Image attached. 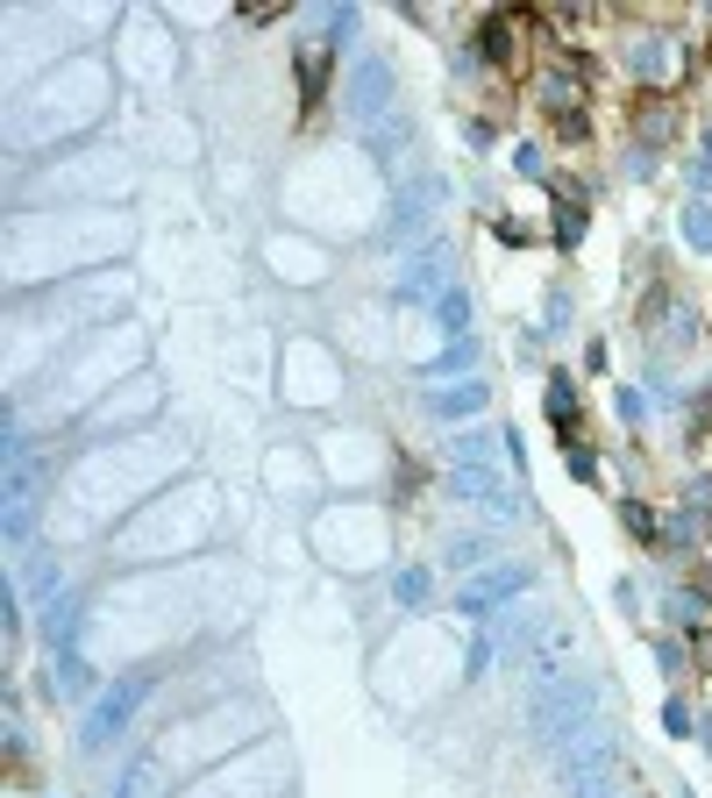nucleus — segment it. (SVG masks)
Returning a JSON list of instances; mask_svg holds the SVG:
<instances>
[{"label":"nucleus","instance_id":"f03ea898","mask_svg":"<svg viewBox=\"0 0 712 798\" xmlns=\"http://www.w3.org/2000/svg\"><path fill=\"white\" fill-rule=\"evenodd\" d=\"M549 29V14L541 8H499L478 22V57L492 72H527L535 65V36Z\"/></svg>","mask_w":712,"mask_h":798},{"label":"nucleus","instance_id":"5701e85b","mask_svg":"<svg viewBox=\"0 0 712 798\" xmlns=\"http://www.w3.org/2000/svg\"><path fill=\"white\" fill-rule=\"evenodd\" d=\"M691 656H699V670H712V635H691Z\"/></svg>","mask_w":712,"mask_h":798},{"label":"nucleus","instance_id":"aec40b11","mask_svg":"<svg viewBox=\"0 0 712 798\" xmlns=\"http://www.w3.org/2000/svg\"><path fill=\"white\" fill-rule=\"evenodd\" d=\"M463 364H471V342H449V350L435 357V371H463Z\"/></svg>","mask_w":712,"mask_h":798},{"label":"nucleus","instance_id":"f3484780","mask_svg":"<svg viewBox=\"0 0 712 798\" xmlns=\"http://www.w3.org/2000/svg\"><path fill=\"white\" fill-rule=\"evenodd\" d=\"M563 463H570V478H584V485H592L599 478V463H592V449L578 442V435H570V449H563Z\"/></svg>","mask_w":712,"mask_h":798},{"label":"nucleus","instance_id":"a211bd4d","mask_svg":"<svg viewBox=\"0 0 712 798\" xmlns=\"http://www.w3.org/2000/svg\"><path fill=\"white\" fill-rule=\"evenodd\" d=\"M399 599L420 606V599H428V570H399Z\"/></svg>","mask_w":712,"mask_h":798},{"label":"nucleus","instance_id":"2eb2a0df","mask_svg":"<svg viewBox=\"0 0 712 798\" xmlns=\"http://www.w3.org/2000/svg\"><path fill=\"white\" fill-rule=\"evenodd\" d=\"M385 94H392V79H385V65H371V72H363V79H357V108H363V114H371V108H377V100H385Z\"/></svg>","mask_w":712,"mask_h":798},{"label":"nucleus","instance_id":"9b49d317","mask_svg":"<svg viewBox=\"0 0 712 798\" xmlns=\"http://www.w3.org/2000/svg\"><path fill=\"white\" fill-rule=\"evenodd\" d=\"M549 236H556L563 250H578V243H584V207H578V200H563V207L549 215Z\"/></svg>","mask_w":712,"mask_h":798},{"label":"nucleus","instance_id":"ddd939ff","mask_svg":"<svg viewBox=\"0 0 712 798\" xmlns=\"http://www.w3.org/2000/svg\"><path fill=\"white\" fill-rule=\"evenodd\" d=\"M620 521H627V535H634V542H662V528H656V514H648L642 500H620Z\"/></svg>","mask_w":712,"mask_h":798},{"label":"nucleus","instance_id":"f8f14e48","mask_svg":"<svg viewBox=\"0 0 712 798\" xmlns=\"http://www.w3.org/2000/svg\"><path fill=\"white\" fill-rule=\"evenodd\" d=\"M135 699H143V685H121V691H114V699H108V713H94V742H100V734H114V728H121V713H129Z\"/></svg>","mask_w":712,"mask_h":798},{"label":"nucleus","instance_id":"dca6fc26","mask_svg":"<svg viewBox=\"0 0 712 798\" xmlns=\"http://www.w3.org/2000/svg\"><path fill=\"white\" fill-rule=\"evenodd\" d=\"M684 236H691V250H712V207H684Z\"/></svg>","mask_w":712,"mask_h":798},{"label":"nucleus","instance_id":"9d476101","mask_svg":"<svg viewBox=\"0 0 712 798\" xmlns=\"http://www.w3.org/2000/svg\"><path fill=\"white\" fill-rule=\"evenodd\" d=\"M513 592H527V570H484L463 592V606H492V599H513Z\"/></svg>","mask_w":712,"mask_h":798},{"label":"nucleus","instance_id":"4be33fe9","mask_svg":"<svg viewBox=\"0 0 712 798\" xmlns=\"http://www.w3.org/2000/svg\"><path fill=\"white\" fill-rule=\"evenodd\" d=\"M435 314H442L449 328H463V299H457V293H442V299H435Z\"/></svg>","mask_w":712,"mask_h":798},{"label":"nucleus","instance_id":"f257e3e1","mask_svg":"<svg viewBox=\"0 0 712 798\" xmlns=\"http://www.w3.org/2000/svg\"><path fill=\"white\" fill-rule=\"evenodd\" d=\"M584 100H592V57H578V51L556 57V65L535 79V108L563 129V143H584V135H592L584 129Z\"/></svg>","mask_w":712,"mask_h":798},{"label":"nucleus","instance_id":"423d86ee","mask_svg":"<svg viewBox=\"0 0 712 798\" xmlns=\"http://www.w3.org/2000/svg\"><path fill=\"white\" fill-rule=\"evenodd\" d=\"M670 621L684 627V635H712V592L705 584H677L670 592Z\"/></svg>","mask_w":712,"mask_h":798},{"label":"nucleus","instance_id":"7ed1b4c3","mask_svg":"<svg viewBox=\"0 0 712 798\" xmlns=\"http://www.w3.org/2000/svg\"><path fill=\"white\" fill-rule=\"evenodd\" d=\"M599 713V691L578 685V677H549V685H535V706H527V720H535L541 742H578L584 728H592Z\"/></svg>","mask_w":712,"mask_h":798},{"label":"nucleus","instance_id":"4468645a","mask_svg":"<svg viewBox=\"0 0 712 798\" xmlns=\"http://www.w3.org/2000/svg\"><path fill=\"white\" fill-rule=\"evenodd\" d=\"M478 406H484L478 385H457V393H442V400H435V414H442V420H463V414H478Z\"/></svg>","mask_w":712,"mask_h":798},{"label":"nucleus","instance_id":"6ab92c4d","mask_svg":"<svg viewBox=\"0 0 712 798\" xmlns=\"http://www.w3.org/2000/svg\"><path fill=\"white\" fill-rule=\"evenodd\" d=\"M499 243H506V250H521V243H535V236H527V221H513V215H499Z\"/></svg>","mask_w":712,"mask_h":798},{"label":"nucleus","instance_id":"6e6552de","mask_svg":"<svg viewBox=\"0 0 712 798\" xmlns=\"http://www.w3.org/2000/svg\"><path fill=\"white\" fill-rule=\"evenodd\" d=\"M321 94H328V57L321 51H299V114H321Z\"/></svg>","mask_w":712,"mask_h":798},{"label":"nucleus","instance_id":"0eeeda50","mask_svg":"<svg viewBox=\"0 0 712 798\" xmlns=\"http://www.w3.org/2000/svg\"><path fill=\"white\" fill-rule=\"evenodd\" d=\"M449 492H463V500H484L492 514H513V500L499 492V478H492V471H478V463H463V471H449Z\"/></svg>","mask_w":712,"mask_h":798},{"label":"nucleus","instance_id":"39448f33","mask_svg":"<svg viewBox=\"0 0 712 798\" xmlns=\"http://www.w3.org/2000/svg\"><path fill=\"white\" fill-rule=\"evenodd\" d=\"M634 114H642L648 143H677V129H684V108H677L670 94H642V108H634Z\"/></svg>","mask_w":712,"mask_h":798},{"label":"nucleus","instance_id":"1a4fd4ad","mask_svg":"<svg viewBox=\"0 0 712 798\" xmlns=\"http://www.w3.org/2000/svg\"><path fill=\"white\" fill-rule=\"evenodd\" d=\"M549 420H556V435H563V442L578 435V420H584V406H578V385H570L563 371L549 379Z\"/></svg>","mask_w":712,"mask_h":798},{"label":"nucleus","instance_id":"20e7f679","mask_svg":"<svg viewBox=\"0 0 712 798\" xmlns=\"http://www.w3.org/2000/svg\"><path fill=\"white\" fill-rule=\"evenodd\" d=\"M634 57H642L648 94H662V86H677V79H684V43H677V36H648Z\"/></svg>","mask_w":712,"mask_h":798},{"label":"nucleus","instance_id":"412c9836","mask_svg":"<svg viewBox=\"0 0 712 798\" xmlns=\"http://www.w3.org/2000/svg\"><path fill=\"white\" fill-rule=\"evenodd\" d=\"M662 728H670V734H684V728H691V713H684V699H670V706H662Z\"/></svg>","mask_w":712,"mask_h":798}]
</instances>
